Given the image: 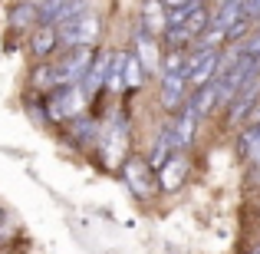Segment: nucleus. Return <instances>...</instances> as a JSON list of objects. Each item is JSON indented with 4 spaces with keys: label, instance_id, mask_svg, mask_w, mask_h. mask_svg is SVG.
Instances as JSON below:
<instances>
[{
    "label": "nucleus",
    "instance_id": "1",
    "mask_svg": "<svg viewBox=\"0 0 260 254\" xmlns=\"http://www.w3.org/2000/svg\"><path fill=\"white\" fill-rule=\"evenodd\" d=\"M99 33H102V20L92 10H79L56 23V37L63 50H70V46H95Z\"/></svg>",
    "mask_w": 260,
    "mask_h": 254
},
{
    "label": "nucleus",
    "instance_id": "2",
    "mask_svg": "<svg viewBox=\"0 0 260 254\" xmlns=\"http://www.w3.org/2000/svg\"><path fill=\"white\" fill-rule=\"evenodd\" d=\"M184 86H188L184 57H181V50H168L165 66H161V106H165L168 112H181V106L188 102Z\"/></svg>",
    "mask_w": 260,
    "mask_h": 254
},
{
    "label": "nucleus",
    "instance_id": "3",
    "mask_svg": "<svg viewBox=\"0 0 260 254\" xmlns=\"http://www.w3.org/2000/svg\"><path fill=\"white\" fill-rule=\"evenodd\" d=\"M43 102H46V116H50V122H70L73 116H79L86 109L89 96L83 93L79 83H63V86H53L50 93L43 96Z\"/></svg>",
    "mask_w": 260,
    "mask_h": 254
},
{
    "label": "nucleus",
    "instance_id": "4",
    "mask_svg": "<svg viewBox=\"0 0 260 254\" xmlns=\"http://www.w3.org/2000/svg\"><path fill=\"white\" fill-rule=\"evenodd\" d=\"M208 26H211L208 7L194 10L191 17H184L181 23H168L165 26V50H184L188 43H198V37H201Z\"/></svg>",
    "mask_w": 260,
    "mask_h": 254
},
{
    "label": "nucleus",
    "instance_id": "5",
    "mask_svg": "<svg viewBox=\"0 0 260 254\" xmlns=\"http://www.w3.org/2000/svg\"><path fill=\"white\" fill-rule=\"evenodd\" d=\"M92 57H95L92 46H70V50H66L63 57L53 63V83H56V86H63V83H79V79L86 76Z\"/></svg>",
    "mask_w": 260,
    "mask_h": 254
},
{
    "label": "nucleus",
    "instance_id": "6",
    "mask_svg": "<svg viewBox=\"0 0 260 254\" xmlns=\"http://www.w3.org/2000/svg\"><path fill=\"white\" fill-rule=\"evenodd\" d=\"M125 146H128V119L122 112H115L112 122L99 132V149L106 152V165H115L125 155Z\"/></svg>",
    "mask_w": 260,
    "mask_h": 254
},
{
    "label": "nucleus",
    "instance_id": "7",
    "mask_svg": "<svg viewBox=\"0 0 260 254\" xmlns=\"http://www.w3.org/2000/svg\"><path fill=\"white\" fill-rule=\"evenodd\" d=\"M217 63H221V50H194L191 57H184V73H188L191 86H204L214 79Z\"/></svg>",
    "mask_w": 260,
    "mask_h": 254
},
{
    "label": "nucleus",
    "instance_id": "8",
    "mask_svg": "<svg viewBox=\"0 0 260 254\" xmlns=\"http://www.w3.org/2000/svg\"><path fill=\"white\" fill-rule=\"evenodd\" d=\"M122 175H125V185L135 191L139 198H148L155 191V175H152V162L139 159V155H128L125 165H122Z\"/></svg>",
    "mask_w": 260,
    "mask_h": 254
},
{
    "label": "nucleus",
    "instance_id": "9",
    "mask_svg": "<svg viewBox=\"0 0 260 254\" xmlns=\"http://www.w3.org/2000/svg\"><path fill=\"white\" fill-rule=\"evenodd\" d=\"M56 50H59L56 26L53 23H37L33 26L30 30V53H33V60H50Z\"/></svg>",
    "mask_w": 260,
    "mask_h": 254
},
{
    "label": "nucleus",
    "instance_id": "10",
    "mask_svg": "<svg viewBox=\"0 0 260 254\" xmlns=\"http://www.w3.org/2000/svg\"><path fill=\"white\" fill-rule=\"evenodd\" d=\"M109 60H112V53L109 50H99L92 57V63H89V70H86V76L79 79V86H83V93L92 99L99 89H106V73H109Z\"/></svg>",
    "mask_w": 260,
    "mask_h": 254
},
{
    "label": "nucleus",
    "instance_id": "11",
    "mask_svg": "<svg viewBox=\"0 0 260 254\" xmlns=\"http://www.w3.org/2000/svg\"><path fill=\"white\" fill-rule=\"evenodd\" d=\"M79 10H89L86 0H43V4H40V23L56 26L59 20L73 17V13H79Z\"/></svg>",
    "mask_w": 260,
    "mask_h": 254
},
{
    "label": "nucleus",
    "instance_id": "12",
    "mask_svg": "<svg viewBox=\"0 0 260 254\" xmlns=\"http://www.w3.org/2000/svg\"><path fill=\"white\" fill-rule=\"evenodd\" d=\"M7 23H10L13 30H33V26L40 23V4L23 0V4L10 7V13H7Z\"/></svg>",
    "mask_w": 260,
    "mask_h": 254
},
{
    "label": "nucleus",
    "instance_id": "13",
    "mask_svg": "<svg viewBox=\"0 0 260 254\" xmlns=\"http://www.w3.org/2000/svg\"><path fill=\"white\" fill-rule=\"evenodd\" d=\"M184 172H188V159L175 152L172 159H168L165 165H161V188H165V191H175L178 185H181Z\"/></svg>",
    "mask_w": 260,
    "mask_h": 254
},
{
    "label": "nucleus",
    "instance_id": "14",
    "mask_svg": "<svg viewBox=\"0 0 260 254\" xmlns=\"http://www.w3.org/2000/svg\"><path fill=\"white\" fill-rule=\"evenodd\" d=\"M135 50H139V63H142V70H145V73L161 70V66H158V46H155V40L148 37L145 30H142L139 40H135Z\"/></svg>",
    "mask_w": 260,
    "mask_h": 254
},
{
    "label": "nucleus",
    "instance_id": "15",
    "mask_svg": "<svg viewBox=\"0 0 260 254\" xmlns=\"http://www.w3.org/2000/svg\"><path fill=\"white\" fill-rule=\"evenodd\" d=\"M257 146H260V122H247V129H244L237 149H241V155H250Z\"/></svg>",
    "mask_w": 260,
    "mask_h": 254
},
{
    "label": "nucleus",
    "instance_id": "16",
    "mask_svg": "<svg viewBox=\"0 0 260 254\" xmlns=\"http://www.w3.org/2000/svg\"><path fill=\"white\" fill-rule=\"evenodd\" d=\"M241 17H244V20L260 17V0H241Z\"/></svg>",
    "mask_w": 260,
    "mask_h": 254
},
{
    "label": "nucleus",
    "instance_id": "17",
    "mask_svg": "<svg viewBox=\"0 0 260 254\" xmlns=\"http://www.w3.org/2000/svg\"><path fill=\"white\" fill-rule=\"evenodd\" d=\"M161 4H168V7H178V4H191V0H161Z\"/></svg>",
    "mask_w": 260,
    "mask_h": 254
},
{
    "label": "nucleus",
    "instance_id": "18",
    "mask_svg": "<svg viewBox=\"0 0 260 254\" xmlns=\"http://www.w3.org/2000/svg\"><path fill=\"white\" fill-rule=\"evenodd\" d=\"M0 235H4V211H0Z\"/></svg>",
    "mask_w": 260,
    "mask_h": 254
},
{
    "label": "nucleus",
    "instance_id": "19",
    "mask_svg": "<svg viewBox=\"0 0 260 254\" xmlns=\"http://www.w3.org/2000/svg\"><path fill=\"white\" fill-rule=\"evenodd\" d=\"M254 254H260V251H254Z\"/></svg>",
    "mask_w": 260,
    "mask_h": 254
}]
</instances>
